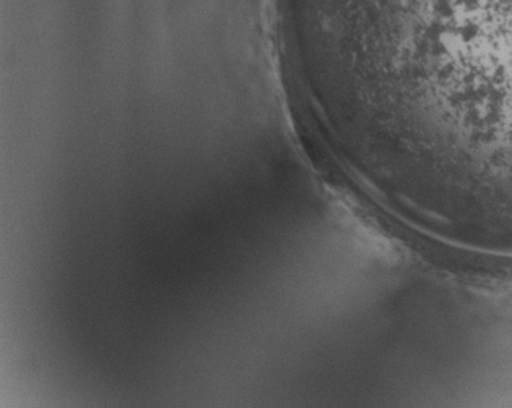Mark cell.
I'll use <instances>...</instances> for the list:
<instances>
[{
    "mask_svg": "<svg viewBox=\"0 0 512 408\" xmlns=\"http://www.w3.org/2000/svg\"><path fill=\"white\" fill-rule=\"evenodd\" d=\"M386 106L415 132L512 161V0H350Z\"/></svg>",
    "mask_w": 512,
    "mask_h": 408,
    "instance_id": "obj_1",
    "label": "cell"
}]
</instances>
